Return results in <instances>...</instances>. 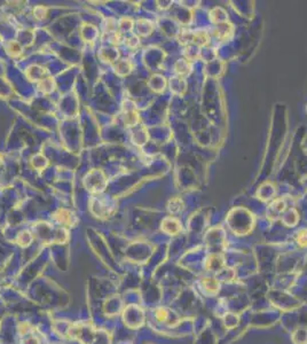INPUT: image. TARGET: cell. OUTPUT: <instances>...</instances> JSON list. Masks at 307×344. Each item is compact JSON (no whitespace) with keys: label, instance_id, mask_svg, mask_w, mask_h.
<instances>
[{"label":"cell","instance_id":"cell-1","mask_svg":"<svg viewBox=\"0 0 307 344\" xmlns=\"http://www.w3.org/2000/svg\"><path fill=\"white\" fill-rule=\"evenodd\" d=\"M83 183L85 188H86L88 192L100 195L101 193L106 191L108 179L102 170L93 169L86 173V176L84 177Z\"/></svg>","mask_w":307,"mask_h":344},{"label":"cell","instance_id":"cell-2","mask_svg":"<svg viewBox=\"0 0 307 344\" xmlns=\"http://www.w3.org/2000/svg\"><path fill=\"white\" fill-rule=\"evenodd\" d=\"M90 209L91 212L98 218H108L111 214L110 204L101 196L93 197L90 202Z\"/></svg>","mask_w":307,"mask_h":344},{"label":"cell","instance_id":"cell-3","mask_svg":"<svg viewBox=\"0 0 307 344\" xmlns=\"http://www.w3.org/2000/svg\"><path fill=\"white\" fill-rule=\"evenodd\" d=\"M52 219L55 222H58L61 226H67V227H74L76 226L78 219H77L76 214L67 209H59L53 213Z\"/></svg>","mask_w":307,"mask_h":344},{"label":"cell","instance_id":"cell-4","mask_svg":"<svg viewBox=\"0 0 307 344\" xmlns=\"http://www.w3.org/2000/svg\"><path fill=\"white\" fill-rule=\"evenodd\" d=\"M139 114L136 111L134 103H131L126 101V103L123 104V121L124 124L127 128H134L139 123Z\"/></svg>","mask_w":307,"mask_h":344},{"label":"cell","instance_id":"cell-5","mask_svg":"<svg viewBox=\"0 0 307 344\" xmlns=\"http://www.w3.org/2000/svg\"><path fill=\"white\" fill-rule=\"evenodd\" d=\"M26 75L28 79L31 80V82L39 83L40 80L48 77V69L46 67L39 66V64H31V66L27 68Z\"/></svg>","mask_w":307,"mask_h":344},{"label":"cell","instance_id":"cell-6","mask_svg":"<svg viewBox=\"0 0 307 344\" xmlns=\"http://www.w3.org/2000/svg\"><path fill=\"white\" fill-rule=\"evenodd\" d=\"M114 70L118 76L125 77L133 70V63L130 59H120L114 64Z\"/></svg>","mask_w":307,"mask_h":344},{"label":"cell","instance_id":"cell-7","mask_svg":"<svg viewBox=\"0 0 307 344\" xmlns=\"http://www.w3.org/2000/svg\"><path fill=\"white\" fill-rule=\"evenodd\" d=\"M118 55H119V52L117 50L116 46H109V47H104L101 50V53L100 56L103 59V61L109 62V63H116L117 62V59H118Z\"/></svg>","mask_w":307,"mask_h":344},{"label":"cell","instance_id":"cell-8","mask_svg":"<svg viewBox=\"0 0 307 344\" xmlns=\"http://www.w3.org/2000/svg\"><path fill=\"white\" fill-rule=\"evenodd\" d=\"M55 86L56 84L54 78L48 76L38 83V91L44 93V94H51L55 90Z\"/></svg>","mask_w":307,"mask_h":344},{"label":"cell","instance_id":"cell-9","mask_svg":"<svg viewBox=\"0 0 307 344\" xmlns=\"http://www.w3.org/2000/svg\"><path fill=\"white\" fill-rule=\"evenodd\" d=\"M32 241H34V234L28 230H24L22 232H20L19 236L16 237V242H18V245L20 247H22V248L29 247L32 244Z\"/></svg>","mask_w":307,"mask_h":344},{"label":"cell","instance_id":"cell-10","mask_svg":"<svg viewBox=\"0 0 307 344\" xmlns=\"http://www.w3.org/2000/svg\"><path fill=\"white\" fill-rule=\"evenodd\" d=\"M6 52L11 56H13V58H19V56L23 53V48L20 45L19 42L11 40V42H8L6 45Z\"/></svg>","mask_w":307,"mask_h":344},{"label":"cell","instance_id":"cell-11","mask_svg":"<svg viewBox=\"0 0 307 344\" xmlns=\"http://www.w3.org/2000/svg\"><path fill=\"white\" fill-rule=\"evenodd\" d=\"M31 164L35 169L44 170L48 165V161L45 156L43 155H36L34 159L31 160Z\"/></svg>","mask_w":307,"mask_h":344},{"label":"cell","instance_id":"cell-12","mask_svg":"<svg viewBox=\"0 0 307 344\" xmlns=\"http://www.w3.org/2000/svg\"><path fill=\"white\" fill-rule=\"evenodd\" d=\"M150 88L156 92H161L164 90V79L161 76H152L150 79Z\"/></svg>","mask_w":307,"mask_h":344},{"label":"cell","instance_id":"cell-13","mask_svg":"<svg viewBox=\"0 0 307 344\" xmlns=\"http://www.w3.org/2000/svg\"><path fill=\"white\" fill-rule=\"evenodd\" d=\"M48 13V8L44 5H39V6H36L34 8V16L39 21H42L47 16Z\"/></svg>","mask_w":307,"mask_h":344},{"label":"cell","instance_id":"cell-14","mask_svg":"<svg viewBox=\"0 0 307 344\" xmlns=\"http://www.w3.org/2000/svg\"><path fill=\"white\" fill-rule=\"evenodd\" d=\"M298 244L302 247H307V231H301L298 234Z\"/></svg>","mask_w":307,"mask_h":344},{"label":"cell","instance_id":"cell-15","mask_svg":"<svg viewBox=\"0 0 307 344\" xmlns=\"http://www.w3.org/2000/svg\"><path fill=\"white\" fill-rule=\"evenodd\" d=\"M24 344H39L38 342V339L34 337V336H31V337H28L26 339V342H24Z\"/></svg>","mask_w":307,"mask_h":344},{"label":"cell","instance_id":"cell-16","mask_svg":"<svg viewBox=\"0 0 307 344\" xmlns=\"http://www.w3.org/2000/svg\"><path fill=\"white\" fill-rule=\"evenodd\" d=\"M3 163H4V157H3L2 154H0V167H2Z\"/></svg>","mask_w":307,"mask_h":344},{"label":"cell","instance_id":"cell-17","mask_svg":"<svg viewBox=\"0 0 307 344\" xmlns=\"http://www.w3.org/2000/svg\"><path fill=\"white\" fill-rule=\"evenodd\" d=\"M148 344H151V343H148Z\"/></svg>","mask_w":307,"mask_h":344}]
</instances>
